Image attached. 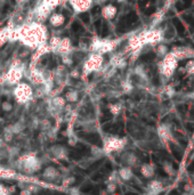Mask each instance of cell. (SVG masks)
I'll list each match as a JSON object with an SVG mask.
<instances>
[{"label":"cell","instance_id":"obj_19","mask_svg":"<svg viewBox=\"0 0 194 195\" xmlns=\"http://www.w3.org/2000/svg\"><path fill=\"white\" fill-rule=\"evenodd\" d=\"M8 8H9V6L7 5V6H5V8H4V13H6L7 10H8Z\"/></svg>","mask_w":194,"mask_h":195},{"label":"cell","instance_id":"obj_12","mask_svg":"<svg viewBox=\"0 0 194 195\" xmlns=\"http://www.w3.org/2000/svg\"><path fill=\"white\" fill-rule=\"evenodd\" d=\"M82 155L79 153L78 150H74V151H71L70 152V158L71 159H74V160H79Z\"/></svg>","mask_w":194,"mask_h":195},{"label":"cell","instance_id":"obj_20","mask_svg":"<svg viewBox=\"0 0 194 195\" xmlns=\"http://www.w3.org/2000/svg\"><path fill=\"white\" fill-rule=\"evenodd\" d=\"M64 129H66V124H62V127H61V131H63Z\"/></svg>","mask_w":194,"mask_h":195},{"label":"cell","instance_id":"obj_5","mask_svg":"<svg viewBox=\"0 0 194 195\" xmlns=\"http://www.w3.org/2000/svg\"><path fill=\"white\" fill-rule=\"evenodd\" d=\"M149 188H150L151 193L158 194V193H160L162 191V184L160 181H158V180H153V181H151L149 184Z\"/></svg>","mask_w":194,"mask_h":195},{"label":"cell","instance_id":"obj_6","mask_svg":"<svg viewBox=\"0 0 194 195\" xmlns=\"http://www.w3.org/2000/svg\"><path fill=\"white\" fill-rule=\"evenodd\" d=\"M142 175L144 176V177H146V178H151L152 176H153V173H154V169H153V167L150 165V164H144L143 167H142V170H141Z\"/></svg>","mask_w":194,"mask_h":195},{"label":"cell","instance_id":"obj_2","mask_svg":"<svg viewBox=\"0 0 194 195\" xmlns=\"http://www.w3.org/2000/svg\"><path fill=\"white\" fill-rule=\"evenodd\" d=\"M171 53L175 55L178 60H187V58H194V49L187 46H179V47H174Z\"/></svg>","mask_w":194,"mask_h":195},{"label":"cell","instance_id":"obj_1","mask_svg":"<svg viewBox=\"0 0 194 195\" xmlns=\"http://www.w3.org/2000/svg\"><path fill=\"white\" fill-rule=\"evenodd\" d=\"M177 65H178V60L175 57V55L170 51L163 57L162 64H161V73L165 76H167V78H170L174 74V72L176 71Z\"/></svg>","mask_w":194,"mask_h":195},{"label":"cell","instance_id":"obj_10","mask_svg":"<svg viewBox=\"0 0 194 195\" xmlns=\"http://www.w3.org/2000/svg\"><path fill=\"white\" fill-rule=\"evenodd\" d=\"M78 151L81 155H87L90 153V150H89V147H87L86 145H82V144H79L78 145Z\"/></svg>","mask_w":194,"mask_h":195},{"label":"cell","instance_id":"obj_13","mask_svg":"<svg viewBox=\"0 0 194 195\" xmlns=\"http://www.w3.org/2000/svg\"><path fill=\"white\" fill-rule=\"evenodd\" d=\"M72 30H73V32H75V33H79L82 31V27L80 25L79 23H77V22H74V24L72 25Z\"/></svg>","mask_w":194,"mask_h":195},{"label":"cell","instance_id":"obj_18","mask_svg":"<svg viewBox=\"0 0 194 195\" xmlns=\"http://www.w3.org/2000/svg\"><path fill=\"white\" fill-rule=\"evenodd\" d=\"M99 10H101L99 7H95V8L93 9V15H96V14H98V13H99Z\"/></svg>","mask_w":194,"mask_h":195},{"label":"cell","instance_id":"obj_4","mask_svg":"<svg viewBox=\"0 0 194 195\" xmlns=\"http://www.w3.org/2000/svg\"><path fill=\"white\" fill-rule=\"evenodd\" d=\"M81 137H83L86 140H88L89 143H93L94 145H97V146H101L102 143H101V138L99 136L96 135V134H89V135H82L80 134Z\"/></svg>","mask_w":194,"mask_h":195},{"label":"cell","instance_id":"obj_7","mask_svg":"<svg viewBox=\"0 0 194 195\" xmlns=\"http://www.w3.org/2000/svg\"><path fill=\"white\" fill-rule=\"evenodd\" d=\"M162 167H163V170H165V172L167 173L168 176H174V175L176 173L174 165H172L169 161L163 162V163H162Z\"/></svg>","mask_w":194,"mask_h":195},{"label":"cell","instance_id":"obj_16","mask_svg":"<svg viewBox=\"0 0 194 195\" xmlns=\"http://www.w3.org/2000/svg\"><path fill=\"white\" fill-rule=\"evenodd\" d=\"M101 163H102V161H97L96 163H94L93 165H90V168H89V169L87 170L86 172H90L91 170H96V169H97V167H99V165H101Z\"/></svg>","mask_w":194,"mask_h":195},{"label":"cell","instance_id":"obj_15","mask_svg":"<svg viewBox=\"0 0 194 195\" xmlns=\"http://www.w3.org/2000/svg\"><path fill=\"white\" fill-rule=\"evenodd\" d=\"M99 31H101V34H102V37H105L106 34L108 33V29H107V25H106L105 23L103 24V29L101 27V30H99Z\"/></svg>","mask_w":194,"mask_h":195},{"label":"cell","instance_id":"obj_9","mask_svg":"<svg viewBox=\"0 0 194 195\" xmlns=\"http://www.w3.org/2000/svg\"><path fill=\"white\" fill-rule=\"evenodd\" d=\"M185 70L188 74H193L194 76V60H190L186 63Z\"/></svg>","mask_w":194,"mask_h":195},{"label":"cell","instance_id":"obj_17","mask_svg":"<svg viewBox=\"0 0 194 195\" xmlns=\"http://www.w3.org/2000/svg\"><path fill=\"white\" fill-rule=\"evenodd\" d=\"M101 27H102V19H97L96 22H95V29H96L97 31H99Z\"/></svg>","mask_w":194,"mask_h":195},{"label":"cell","instance_id":"obj_3","mask_svg":"<svg viewBox=\"0 0 194 195\" xmlns=\"http://www.w3.org/2000/svg\"><path fill=\"white\" fill-rule=\"evenodd\" d=\"M159 135L162 139L165 140H174V137H172V132H171V129L167 124H162L159 128Z\"/></svg>","mask_w":194,"mask_h":195},{"label":"cell","instance_id":"obj_11","mask_svg":"<svg viewBox=\"0 0 194 195\" xmlns=\"http://www.w3.org/2000/svg\"><path fill=\"white\" fill-rule=\"evenodd\" d=\"M166 94H167L168 97H174L175 95H176V90H175V88H174V86L171 85H168L167 88H166Z\"/></svg>","mask_w":194,"mask_h":195},{"label":"cell","instance_id":"obj_14","mask_svg":"<svg viewBox=\"0 0 194 195\" xmlns=\"http://www.w3.org/2000/svg\"><path fill=\"white\" fill-rule=\"evenodd\" d=\"M80 18H81V21H82L83 23H89V14L88 13H83V14H81V15H80Z\"/></svg>","mask_w":194,"mask_h":195},{"label":"cell","instance_id":"obj_8","mask_svg":"<svg viewBox=\"0 0 194 195\" xmlns=\"http://www.w3.org/2000/svg\"><path fill=\"white\" fill-rule=\"evenodd\" d=\"M155 53H157V55L159 57H165L168 53H169V49H168V47L166 45H159L157 47V49H155Z\"/></svg>","mask_w":194,"mask_h":195}]
</instances>
